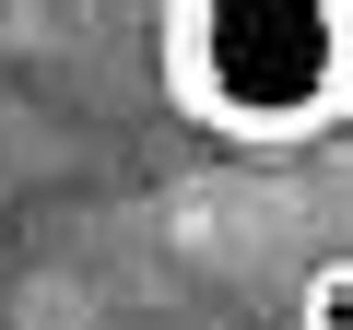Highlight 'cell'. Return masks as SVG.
<instances>
[{
    "label": "cell",
    "mask_w": 353,
    "mask_h": 330,
    "mask_svg": "<svg viewBox=\"0 0 353 330\" xmlns=\"http://www.w3.org/2000/svg\"><path fill=\"white\" fill-rule=\"evenodd\" d=\"M294 330H353V248L318 260V271L294 283Z\"/></svg>",
    "instance_id": "2"
},
{
    "label": "cell",
    "mask_w": 353,
    "mask_h": 330,
    "mask_svg": "<svg viewBox=\"0 0 353 330\" xmlns=\"http://www.w3.org/2000/svg\"><path fill=\"white\" fill-rule=\"evenodd\" d=\"M153 71L165 106L224 153H318L353 130V0H165Z\"/></svg>",
    "instance_id": "1"
}]
</instances>
